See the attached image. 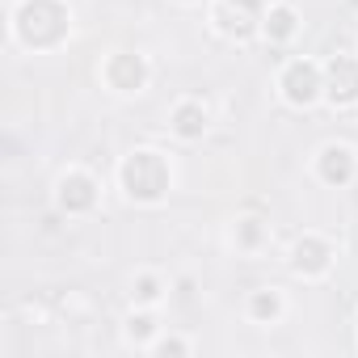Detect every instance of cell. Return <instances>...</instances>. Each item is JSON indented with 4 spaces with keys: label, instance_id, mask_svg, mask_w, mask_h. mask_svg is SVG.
<instances>
[{
    "label": "cell",
    "instance_id": "obj_1",
    "mask_svg": "<svg viewBox=\"0 0 358 358\" xmlns=\"http://www.w3.org/2000/svg\"><path fill=\"white\" fill-rule=\"evenodd\" d=\"M64 30H68V13H64L59 0H30L17 13V34L30 47H51L64 38Z\"/></svg>",
    "mask_w": 358,
    "mask_h": 358
},
{
    "label": "cell",
    "instance_id": "obj_2",
    "mask_svg": "<svg viewBox=\"0 0 358 358\" xmlns=\"http://www.w3.org/2000/svg\"><path fill=\"white\" fill-rule=\"evenodd\" d=\"M122 186H127L135 199L152 203V199H160L164 186H169V169H164V160H160L156 152H135V156L122 164Z\"/></svg>",
    "mask_w": 358,
    "mask_h": 358
},
{
    "label": "cell",
    "instance_id": "obj_3",
    "mask_svg": "<svg viewBox=\"0 0 358 358\" xmlns=\"http://www.w3.org/2000/svg\"><path fill=\"white\" fill-rule=\"evenodd\" d=\"M282 89H287V97H291L295 106H308V101L316 97V89H320V76H316L312 64H291L287 76H282Z\"/></svg>",
    "mask_w": 358,
    "mask_h": 358
},
{
    "label": "cell",
    "instance_id": "obj_4",
    "mask_svg": "<svg viewBox=\"0 0 358 358\" xmlns=\"http://www.w3.org/2000/svg\"><path fill=\"white\" fill-rule=\"evenodd\" d=\"M329 97H333V101H354V97H358V64H354V59L337 55V59L329 64Z\"/></svg>",
    "mask_w": 358,
    "mask_h": 358
},
{
    "label": "cell",
    "instance_id": "obj_5",
    "mask_svg": "<svg viewBox=\"0 0 358 358\" xmlns=\"http://www.w3.org/2000/svg\"><path fill=\"white\" fill-rule=\"evenodd\" d=\"M93 182L89 177H80V173H72V177H64V186H59V203L68 207V211H89L93 207Z\"/></svg>",
    "mask_w": 358,
    "mask_h": 358
},
{
    "label": "cell",
    "instance_id": "obj_6",
    "mask_svg": "<svg viewBox=\"0 0 358 358\" xmlns=\"http://www.w3.org/2000/svg\"><path fill=\"white\" fill-rule=\"evenodd\" d=\"M350 173H354L350 152L345 148H324V156H320V177H324V182L341 186V182H350Z\"/></svg>",
    "mask_w": 358,
    "mask_h": 358
},
{
    "label": "cell",
    "instance_id": "obj_7",
    "mask_svg": "<svg viewBox=\"0 0 358 358\" xmlns=\"http://www.w3.org/2000/svg\"><path fill=\"white\" fill-rule=\"evenodd\" d=\"M110 85H114V89H139V85H143V64H139V55H114V59H110Z\"/></svg>",
    "mask_w": 358,
    "mask_h": 358
},
{
    "label": "cell",
    "instance_id": "obj_8",
    "mask_svg": "<svg viewBox=\"0 0 358 358\" xmlns=\"http://www.w3.org/2000/svg\"><path fill=\"white\" fill-rule=\"evenodd\" d=\"M295 266L308 270V274H316V270L329 266V249H324L320 241H299V245H295Z\"/></svg>",
    "mask_w": 358,
    "mask_h": 358
},
{
    "label": "cell",
    "instance_id": "obj_9",
    "mask_svg": "<svg viewBox=\"0 0 358 358\" xmlns=\"http://www.w3.org/2000/svg\"><path fill=\"white\" fill-rule=\"evenodd\" d=\"M203 127H207V114H203L199 106H182V110H177V131H182L186 139L203 135Z\"/></svg>",
    "mask_w": 358,
    "mask_h": 358
},
{
    "label": "cell",
    "instance_id": "obj_10",
    "mask_svg": "<svg viewBox=\"0 0 358 358\" xmlns=\"http://www.w3.org/2000/svg\"><path fill=\"white\" fill-rule=\"evenodd\" d=\"M266 30H270V38H287V34L295 30V13H291V9H274L270 22H266Z\"/></svg>",
    "mask_w": 358,
    "mask_h": 358
},
{
    "label": "cell",
    "instance_id": "obj_11",
    "mask_svg": "<svg viewBox=\"0 0 358 358\" xmlns=\"http://www.w3.org/2000/svg\"><path fill=\"white\" fill-rule=\"evenodd\" d=\"M274 312H278V295H257V299H253V316L266 320V316H274Z\"/></svg>",
    "mask_w": 358,
    "mask_h": 358
},
{
    "label": "cell",
    "instance_id": "obj_12",
    "mask_svg": "<svg viewBox=\"0 0 358 358\" xmlns=\"http://www.w3.org/2000/svg\"><path fill=\"white\" fill-rule=\"evenodd\" d=\"M148 329H152L148 316H135V320H131V337H148Z\"/></svg>",
    "mask_w": 358,
    "mask_h": 358
},
{
    "label": "cell",
    "instance_id": "obj_13",
    "mask_svg": "<svg viewBox=\"0 0 358 358\" xmlns=\"http://www.w3.org/2000/svg\"><path fill=\"white\" fill-rule=\"evenodd\" d=\"M156 295H160V291H156V282H152V278H143V282H139V299H156Z\"/></svg>",
    "mask_w": 358,
    "mask_h": 358
},
{
    "label": "cell",
    "instance_id": "obj_14",
    "mask_svg": "<svg viewBox=\"0 0 358 358\" xmlns=\"http://www.w3.org/2000/svg\"><path fill=\"white\" fill-rule=\"evenodd\" d=\"M354 5H358V0H354Z\"/></svg>",
    "mask_w": 358,
    "mask_h": 358
}]
</instances>
